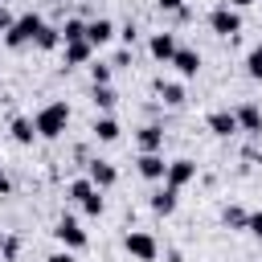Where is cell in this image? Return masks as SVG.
Instances as JSON below:
<instances>
[{"mask_svg":"<svg viewBox=\"0 0 262 262\" xmlns=\"http://www.w3.org/2000/svg\"><path fill=\"white\" fill-rule=\"evenodd\" d=\"M37 135L41 139H57V135H66V127H70V102L66 98H53V102H45L41 111H37Z\"/></svg>","mask_w":262,"mask_h":262,"instance_id":"6da1fadb","label":"cell"},{"mask_svg":"<svg viewBox=\"0 0 262 262\" xmlns=\"http://www.w3.org/2000/svg\"><path fill=\"white\" fill-rule=\"evenodd\" d=\"M41 29H45V20H41L37 12H25V16H16V25L4 33V45H8V49H25V45L37 41Z\"/></svg>","mask_w":262,"mask_h":262,"instance_id":"7a4b0ae2","label":"cell"},{"mask_svg":"<svg viewBox=\"0 0 262 262\" xmlns=\"http://www.w3.org/2000/svg\"><path fill=\"white\" fill-rule=\"evenodd\" d=\"M123 246H127V254H131L135 262H156V258H160V242H156L147 229H131V233L123 237Z\"/></svg>","mask_w":262,"mask_h":262,"instance_id":"3957f363","label":"cell"},{"mask_svg":"<svg viewBox=\"0 0 262 262\" xmlns=\"http://www.w3.org/2000/svg\"><path fill=\"white\" fill-rule=\"evenodd\" d=\"M209 29H213L217 37H229V41H233V37L242 33V16H237V8H229V4L221 0V4L209 12Z\"/></svg>","mask_w":262,"mask_h":262,"instance_id":"277c9868","label":"cell"},{"mask_svg":"<svg viewBox=\"0 0 262 262\" xmlns=\"http://www.w3.org/2000/svg\"><path fill=\"white\" fill-rule=\"evenodd\" d=\"M53 237H57L66 250H82V246H86V229H82L74 217H61V221L53 225Z\"/></svg>","mask_w":262,"mask_h":262,"instance_id":"5b68a950","label":"cell"},{"mask_svg":"<svg viewBox=\"0 0 262 262\" xmlns=\"http://www.w3.org/2000/svg\"><path fill=\"white\" fill-rule=\"evenodd\" d=\"M196 180V164L192 160H168V172H164V184H172V188H184V184H192Z\"/></svg>","mask_w":262,"mask_h":262,"instance_id":"8992f818","label":"cell"},{"mask_svg":"<svg viewBox=\"0 0 262 262\" xmlns=\"http://www.w3.org/2000/svg\"><path fill=\"white\" fill-rule=\"evenodd\" d=\"M176 49H180V45H176V33H151V41H147V53H151L156 61H164V66L176 57Z\"/></svg>","mask_w":262,"mask_h":262,"instance_id":"52a82bcc","label":"cell"},{"mask_svg":"<svg viewBox=\"0 0 262 262\" xmlns=\"http://www.w3.org/2000/svg\"><path fill=\"white\" fill-rule=\"evenodd\" d=\"M135 168H139V176H143V180H164V172H168V160H164L160 151H139Z\"/></svg>","mask_w":262,"mask_h":262,"instance_id":"ba28073f","label":"cell"},{"mask_svg":"<svg viewBox=\"0 0 262 262\" xmlns=\"http://www.w3.org/2000/svg\"><path fill=\"white\" fill-rule=\"evenodd\" d=\"M119 37V29H115V20H106V16H98V20H86V41L98 49V45H106V41H115Z\"/></svg>","mask_w":262,"mask_h":262,"instance_id":"9c48e42d","label":"cell"},{"mask_svg":"<svg viewBox=\"0 0 262 262\" xmlns=\"http://www.w3.org/2000/svg\"><path fill=\"white\" fill-rule=\"evenodd\" d=\"M168 66H172V70H176L180 78H196V74H201V53H196V49H184V45H180V49H176V57H172Z\"/></svg>","mask_w":262,"mask_h":262,"instance_id":"30bf717a","label":"cell"},{"mask_svg":"<svg viewBox=\"0 0 262 262\" xmlns=\"http://www.w3.org/2000/svg\"><path fill=\"white\" fill-rule=\"evenodd\" d=\"M205 127L213 131V135H221V139H229V135H237L242 127H237V115L233 111H213L209 119H205Z\"/></svg>","mask_w":262,"mask_h":262,"instance_id":"8fae6325","label":"cell"},{"mask_svg":"<svg viewBox=\"0 0 262 262\" xmlns=\"http://www.w3.org/2000/svg\"><path fill=\"white\" fill-rule=\"evenodd\" d=\"M86 176L94 180V188H111V184L119 180V168H115L111 160H90V164H86Z\"/></svg>","mask_w":262,"mask_h":262,"instance_id":"7c38bea8","label":"cell"},{"mask_svg":"<svg viewBox=\"0 0 262 262\" xmlns=\"http://www.w3.org/2000/svg\"><path fill=\"white\" fill-rule=\"evenodd\" d=\"M61 49H66V70H74V66H86V61L94 57V45H90L86 37H82V41H66Z\"/></svg>","mask_w":262,"mask_h":262,"instance_id":"4fadbf2b","label":"cell"},{"mask_svg":"<svg viewBox=\"0 0 262 262\" xmlns=\"http://www.w3.org/2000/svg\"><path fill=\"white\" fill-rule=\"evenodd\" d=\"M233 115H237V127H242V131H250V135L262 131V106H258V102H242Z\"/></svg>","mask_w":262,"mask_h":262,"instance_id":"5bb4252c","label":"cell"},{"mask_svg":"<svg viewBox=\"0 0 262 262\" xmlns=\"http://www.w3.org/2000/svg\"><path fill=\"white\" fill-rule=\"evenodd\" d=\"M176 196H180V188L164 184L160 192H151V213H160V217H172V213H176Z\"/></svg>","mask_w":262,"mask_h":262,"instance_id":"9a60e30c","label":"cell"},{"mask_svg":"<svg viewBox=\"0 0 262 262\" xmlns=\"http://www.w3.org/2000/svg\"><path fill=\"white\" fill-rule=\"evenodd\" d=\"M8 131H12V139H16L20 147H33V139H41V135H37V123H33V119H20V115L8 123Z\"/></svg>","mask_w":262,"mask_h":262,"instance_id":"2e32d148","label":"cell"},{"mask_svg":"<svg viewBox=\"0 0 262 262\" xmlns=\"http://www.w3.org/2000/svg\"><path fill=\"white\" fill-rule=\"evenodd\" d=\"M90 131H94V139H98V143H115V139L123 135V127H119V119H111V115H98Z\"/></svg>","mask_w":262,"mask_h":262,"instance_id":"e0dca14e","label":"cell"},{"mask_svg":"<svg viewBox=\"0 0 262 262\" xmlns=\"http://www.w3.org/2000/svg\"><path fill=\"white\" fill-rule=\"evenodd\" d=\"M135 139H139V151H160L164 147V127L160 123H147V127L135 131Z\"/></svg>","mask_w":262,"mask_h":262,"instance_id":"ac0fdd59","label":"cell"},{"mask_svg":"<svg viewBox=\"0 0 262 262\" xmlns=\"http://www.w3.org/2000/svg\"><path fill=\"white\" fill-rule=\"evenodd\" d=\"M156 94H160L164 106H180V102H184V86H180V82H164V78H160V82H156Z\"/></svg>","mask_w":262,"mask_h":262,"instance_id":"d6986e66","label":"cell"},{"mask_svg":"<svg viewBox=\"0 0 262 262\" xmlns=\"http://www.w3.org/2000/svg\"><path fill=\"white\" fill-rule=\"evenodd\" d=\"M221 225H225V229H246V225H250V213H246V209H237V205H225Z\"/></svg>","mask_w":262,"mask_h":262,"instance_id":"ffe728a7","label":"cell"},{"mask_svg":"<svg viewBox=\"0 0 262 262\" xmlns=\"http://www.w3.org/2000/svg\"><path fill=\"white\" fill-rule=\"evenodd\" d=\"M82 37H86V20H82V16H70V20L61 25V45H66V41H82Z\"/></svg>","mask_w":262,"mask_h":262,"instance_id":"44dd1931","label":"cell"},{"mask_svg":"<svg viewBox=\"0 0 262 262\" xmlns=\"http://www.w3.org/2000/svg\"><path fill=\"white\" fill-rule=\"evenodd\" d=\"M66 192H70V201H78V205H82V201L94 192V180H90V176H78V180H70V188H66Z\"/></svg>","mask_w":262,"mask_h":262,"instance_id":"7402d4cb","label":"cell"},{"mask_svg":"<svg viewBox=\"0 0 262 262\" xmlns=\"http://www.w3.org/2000/svg\"><path fill=\"white\" fill-rule=\"evenodd\" d=\"M37 49H57L61 45V29H53V25H45L41 33H37V41H33Z\"/></svg>","mask_w":262,"mask_h":262,"instance_id":"603a6c76","label":"cell"},{"mask_svg":"<svg viewBox=\"0 0 262 262\" xmlns=\"http://www.w3.org/2000/svg\"><path fill=\"white\" fill-rule=\"evenodd\" d=\"M90 98H94V106H98V111H111V106L119 102V94H115L111 86H94V90H90Z\"/></svg>","mask_w":262,"mask_h":262,"instance_id":"cb8c5ba5","label":"cell"},{"mask_svg":"<svg viewBox=\"0 0 262 262\" xmlns=\"http://www.w3.org/2000/svg\"><path fill=\"white\" fill-rule=\"evenodd\" d=\"M246 74H250L254 82H262V41H258V45L246 53Z\"/></svg>","mask_w":262,"mask_h":262,"instance_id":"d4e9b609","label":"cell"},{"mask_svg":"<svg viewBox=\"0 0 262 262\" xmlns=\"http://www.w3.org/2000/svg\"><path fill=\"white\" fill-rule=\"evenodd\" d=\"M82 209H86V217H102V209H106V201H102V188H94V192L82 201Z\"/></svg>","mask_w":262,"mask_h":262,"instance_id":"484cf974","label":"cell"},{"mask_svg":"<svg viewBox=\"0 0 262 262\" xmlns=\"http://www.w3.org/2000/svg\"><path fill=\"white\" fill-rule=\"evenodd\" d=\"M111 70H115V66H106V61L90 66V82H94V86H111Z\"/></svg>","mask_w":262,"mask_h":262,"instance_id":"4316f807","label":"cell"},{"mask_svg":"<svg viewBox=\"0 0 262 262\" xmlns=\"http://www.w3.org/2000/svg\"><path fill=\"white\" fill-rule=\"evenodd\" d=\"M160 12H184V0H156Z\"/></svg>","mask_w":262,"mask_h":262,"instance_id":"83f0119b","label":"cell"},{"mask_svg":"<svg viewBox=\"0 0 262 262\" xmlns=\"http://www.w3.org/2000/svg\"><path fill=\"white\" fill-rule=\"evenodd\" d=\"M12 25H16V16H12V12H8V8H4V4H0V33H8V29H12Z\"/></svg>","mask_w":262,"mask_h":262,"instance_id":"f1b7e54d","label":"cell"},{"mask_svg":"<svg viewBox=\"0 0 262 262\" xmlns=\"http://www.w3.org/2000/svg\"><path fill=\"white\" fill-rule=\"evenodd\" d=\"M119 37H123L127 45H135V37H139V29H135V25H123V29H119Z\"/></svg>","mask_w":262,"mask_h":262,"instance_id":"f546056e","label":"cell"},{"mask_svg":"<svg viewBox=\"0 0 262 262\" xmlns=\"http://www.w3.org/2000/svg\"><path fill=\"white\" fill-rule=\"evenodd\" d=\"M254 237H262V213H250V225H246Z\"/></svg>","mask_w":262,"mask_h":262,"instance_id":"4dcf8cb0","label":"cell"},{"mask_svg":"<svg viewBox=\"0 0 262 262\" xmlns=\"http://www.w3.org/2000/svg\"><path fill=\"white\" fill-rule=\"evenodd\" d=\"M16 250H20V246H16V237H8V242H4V250H0V254H4V258H8V262H12V258H16Z\"/></svg>","mask_w":262,"mask_h":262,"instance_id":"1f68e13d","label":"cell"},{"mask_svg":"<svg viewBox=\"0 0 262 262\" xmlns=\"http://www.w3.org/2000/svg\"><path fill=\"white\" fill-rule=\"evenodd\" d=\"M45 262H74V250H57V254H49Z\"/></svg>","mask_w":262,"mask_h":262,"instance_id":"d6a6232c","label":"cell"},{"mask_svg":"<svg viewBox=\"0 0 262 262\" xmlns=\"http://www.w3.org/2000/svg\"><path fill=\"white\" fill-rule=\"evenodd\" d=\"M8 192H12V180H8V172L0 168V196H8Z\"/></svg>","mask_w":262,"mask_h":262,"instance_id":"836d02e7","label":"cell"},{"mask_svg":"<svg viewBox=\"0 0 262 262\" xmlns=\"http://www.w3.org/2000/svg\"><path fill=\"white\" fill-rule=\"evenodd\" d=\"M225 4H229V8H250L254 0H225Z\"/></svg>","mask_w":262,"mask_h":262,"instance_id":"e575fe53","label":"cell"},{"mask_svg":"<svg viewBox=\"0 0 262 262\" xmlns=\"http://www.w3.org/2000/svg\"><path fill=\"white\" fill-rule=\"evenodd\" d=\"M4 242H8V233H4V229H0V250H4Z\"/></svg>","mask_w":262,"mask_h":262,"instance_id":"d590c367","label":"cell"}]
</instances>
